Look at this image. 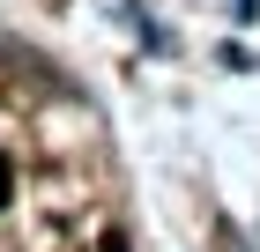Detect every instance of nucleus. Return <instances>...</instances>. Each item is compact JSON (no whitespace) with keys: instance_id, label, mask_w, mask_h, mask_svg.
Here are the masks:
<instances>
[{"instance_id":"obj_1","label":"nucleus","mask_w":260,"mask_h":252,"mask_svg":"<svg viewBox=\"0 0 260 252\" xmlns=\"http://www.w3.org/2000/svg\"><path fill=\"white\" fill-rule=\"evenodd\" d=\"M15 200V171H8V156H0V208Z\"/></svg>"},{"instance_id":"obj_2","label":"nucleus","mask_w":260,"mask_h":252,"mask_svg":"<svg viewBox=\"0 0 260 252\" xmlns=\"http://www.w3.org/2000/svg\"><path fill=\"white\" fill-rule=\"evenodd\" d=\"M97 252H126V237H119V230H104V245H97Z\"/></svg>"}]
</instances>
